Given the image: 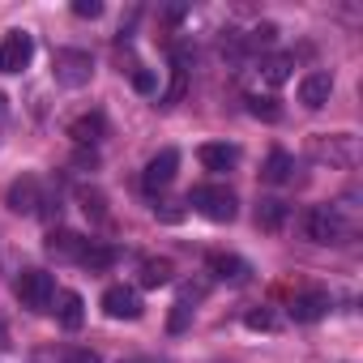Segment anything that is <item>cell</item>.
<instances>
[{"instance_id":"6da1fadb","label":"cell","mask_w":363,"mask_h":363,"mask_svg":"<svg viewBox=\"0 0 363 363\" xmlns=\"http://www.w3.org/2000/svg\"><path fill=\"white\" fill-rule=\"evenodd\" d=\"M303 235L312 244H346L354 235V218L346 210H337L333 201H325V206H312L303 214Z\"/></svg>"},{"instance_id":"7a4b0ae2","label":"cell","mask_w":363,"mask_h":363,"mask_svg":"<svg viewBox=\"0 0 363 363\" xmlns=\"http://www.w3.org/2000/svg\"><path fill=\"white\" fill-rule=\"evenodd\" d=\"M308 154H312L316 162L337 167V171H354L359 158H363L354 133H312V137H308Z\"/></svg>"},{"instance_id":"3957f363","label":"cell","mask_w":363,"mask_h":363,"mask_svg":"<svg viewBox=\"0 0 363 363\" xmlns=\"http://www.w3.org/2000/svg\"><path fill=\"white\" fill-rule=\"evenodd\" d=\"M52 77H56L65 90H82V86H90V77H94V60H90V52H82V48H65V52H56V60H52Z\"/></svg>"},{"instance_id":"277c9868","label":"cell","mask_w":363,"mask_h":363,"mask_svg":"<svg viewBox=\"0 0 363 363\" xmlns=\"http://www.w3.org/2000/svg\"><path fill=\"white\" fill-rule=\"evenodd\" d=\"M13 295L22 299V308L48 312L52 299H56V282H52V274H43V269H22L18 282H13Z\"/></svg>"},{"instance_id":"5b68a950","label":"cell","mask_w":363,"mask_h":363,"mask_svg":"<svg viewBox=\"0 0 363 363\" xmlns=\"http://www.w3.org/2000/svg\"><path fill=\"white\" fill-rule=\"evenodd\" d=\"M193 210L197 214H206L210 223H231L235 218V193L227 189V184H201V189H193Z\"/></svg>"},{"instance_id":"8992f818","label":"cell","mask_w":363,"mask_h":363,"mask_svg":"<svg viewBox=\"0 0 363 363\" xmlns=\"http://www.w3.org/2000/svg\"><path fill=\"white\" fill-rule=\"evenodd\" d=\"M35 60V39L26 30H9L0 43V73H22Z\"/></svg>"},{"instance_id":"52a82bcc","label":"cell","mask_w":363,"mask_h":363,"mask_svg":"<svg viewBox=\"0 0 363 363\" xmlns=\"http://www.w3.org/2000/svg\"><path fill=\"white\" fill-rule=\"evenodd\" d=\"M103 312L111 320H137L141 316V295L133 286H107L103 291Z\"/></svg>"},{"instance_id":"ba28073f","label":"cell","mask_w":363,"mask_h":363,"mask_svg":"<svg viewBox=\"0 0 363 363\" xmlns=\"http://www.w3.org/2000/svg\"><path fill=\"white\" fill-rule=\"evenodd\" d=\"M175 167H179V154H175V150H158V154L145 162V175H141L145 193H158V189H167L171 179H175Z\"/></svg>"},{"instance_id":"9c48e42d","label":"cell","mask_w":363,"mask_h":363,"mask_svg":"<svg viewBox=\"0 0 363 363\" xmlns=\"http://www.w3.org/2000/svg\"><path fill=\"white\" fill-rule=\"evenodd\" d=\"M5 206H9L13 214H39V206H43V197H39V179H35V175L13 179V184H9V197H5Z\"/></svg>"},{"instance_id":"30bf717a","label":"cell","mask_w":363,"mask_h":363,"mask_svg":"<svg viewBox=\"0 0 363 363\" xmlns=\"http://www.w3.org/2000/svg\"><path fill=\"white\" fill-rule=\"evenodd\" d=\"M206 265H210V274H214L218 282H231V286L248 282V274H252V265H248L244 257H235V252H210Z\"/></svg>"},{"instance_id":"8fae6325","label":"cell","mask_w":363,"mask_h":363,"mask_svg":"<svg viewBox=\"0 0 363 363\" xmlns=\"http://www.w3.org/2000/svg\"><path fill=\"white\" fill-rule=\"evenodd\" d=\"M86 248H90V240H86V235H77V231L56 227V231L48 235V252H52L56 261H82V257H86Z\"/></svg>"},{"instance_id":"7c38bea8","label":"cell","mask_w":363,"mask_h":363,"mask_svg":"<svg viewBox=\"0 0 363 363\" xmlns=\"http://www.w3.org/2000/svg\"><path fill=\"white\" fill-rule=\"evenodd\" d=\"M329 94H333V77H329V73H308V77L299 82V103H303L308 111H320V107L329 103Z\"/></svg>"},{"instance_id":"4fadbf2b","label":"cell","mask_w":363,"mask_h":363,"mask_svg":"<svg viewBox=\"0 0 363 363\" xmlns=\"http://www.w3.org/2000/svg\"><path fill=\"white\" fill-rule=\"evenodd\" d=\"M325 312H329V295H325V291H303V295L291 299V316H295L299 325H312V320H320Z\"/></svg>"},{"instance_id":"5bb4252c","label":"cell","mask_w":363,"mask_h":363,"mask_svg":"<svg viewBox=\"0 0 363 363\" xmlns=\"http://www.w3.org/2000/svg\"><path fill=\"white\" fill-rule=\"evenodd\" d=\"M103 128H107V120H103V111H82L77 120H69V137L86 150V145H94L99 137H103Z\"/></svg>"},{"instance_id":"9a60e30c","label":"cell","mask_w":363,"mask_h":363,"mask_svg":"<svg viewBox=\"0 0 363 363\" xmlns=\"http://www.w3.org/2000/svg\"><path fill=\"white\" fill-rule=\"evenodd\" d=\"M56 316H60L65 329H82V320H86V299H82L77 291H60V295H56Z\"/></svg>"},{"instance_id":"2e32d148","label":"cell","mask_w":363,"mask_h":363,"mask_svg":"<svg viewBox=\"0 0 363 363\" xmlns=\"http://www.w3.org/2000/svg\"><path fill=\"white\" fill-rule=\"evenodd\" d=\"M201 162H206L210 171H231V167L240 162V150L227 145V141H210V145H201Z\"/></svg>"},{"instance_id":"e0dca14e","label":"cell","mask_w":363,"mask_h":363,"mask_svg":"<svg viewBox=\"0 0 363 363\" xmlns=\"http://www.w3.org/2000/svg\"><path fill=\"white\" fill-rule=\"evenodd\" d=\"M291 171H295V158H291L286 150H274V154L265 158V167H261V179H265V184H286Z\"/></svg>"},{"instance_id":"ac0fdd59","label":"cell","mask_w":363,"mask_h":363,"mask_svg":"<svg viewBox=\"0 0 363 363\" xmlns=\"http://www.w3.org/2000/svg\"><path fill=\"white\" fill-rule=\"evenodd\" d=\"M175 278V265L167 261V257H150V261H141V286H167Z\"/></svg>"},{"instance_id":"d6986e66","label":"cell","mask_w":363,"mask_h":363,"mask_svg":"<svg viewBox=\"0 0 363 363\" xmlns=\"http://www.w3.org/2000/svg\"><path fill=\"white\" fill-rule=\"evenodd\" d=\"M257 227H261V231H282V227H286V201L265 197V201L257 206Z\"/></svg>"},{"instance_id":"ffe728a7","label":"cell","mask_w":363,"mask_h":363,"mask_svg":"<svg viewBox=\"0 0 363 363\" xmlns=\"http://www.w3.org/2000/svg\"><path fill=\"white\" fill-rule=\"evenodd\" d=\"M291 69H295L291 56H269V60H261V77H265L269 86H282V82L291 77Z\"/></svg>"},{"instance_id":"44dd1931","label":"cell","mask_w":363,"mask_h":363,"mask_svg":"<svg viewBox=\"0 0 363 363\" xmlns=\"http://www.w3.org/2000/svg\"><path fill=\"white\" fill-rule=\"evenodd\" d=\"M77 201H82V214L86 218H107V197L99 193V189H77Z\"/></svg>"},{"instance_id":"7402d4cb","label":"cell","mask_w":363,"mask_h":363,"mask_svg":"<svg viewBox=\"0 0 363 363\" xmlns=\"http://www.w3.org/2000/svg\"><path fill=\"white\" fill-rule=\"evenodd\" d=\"M274 39H278V26H274V22H257L240 43H244V48H269Z\"/></svg>"},{"instance_id":"603a6c76","label":"cell","mask_w":363,"mask_h":363,"mask_svg":"<svg viewBox=\"0 0 363 363\" xmlns=\"http://www.w3.org/2000/svg\"><path fill=\"white\" fill-rule=\"evenodd\" d=\"M111 261H116V252H111V248H103V244H90V248H86V257H82V265H86L90 274H99V269H107Z\"/></svg>"},{"instance_id":"cb8c5ba5","label":"cell","mask_w":363,"mask_h":363,"mask_svg":"<svg viewBox=\"0 0 363 363\" xmlns=\"http://www.w3.org/2000/svg\"><path fill=\"white\" fill-rule=\"evenodd\" d=\"M248 111H252L257 120H282L278 99H261V94H252V99H248Z\"/></svg>"},{"instance_id":"d4e9b609","label":"cell","mask_w":363,"mask_h":363,"mask_svg":"<svg viewBox=\"0 0 363 363\" xmlns=\"http://www.w3.org/2000/svg\"><path fill=\"white\" fill-rule=\"evenodd\" d=\"M189 320H193V308H189L184 299H179V303L171 308V320H167V329H171V333H184V329H189Z\"/></svg>"},{"instance_id":"484cf974","label":"cell","mask_w":363,"mask_h":363,"mask_svg":"<svg viewBox=\"0 0 363 363\" xmlns=\"http://www.w3.org/2000/svg\"><path fill=\"white\" fill-rule=\"evenodd\" d=\"M244 325H248V329H274L278 320H274V312H269V308H252V312L244 316Z\"/></svg>"},{"instance_id":"4316f807","label":"cell","mask_w":363,"mask_h":363,"mask_svg":"<svg viewBox=\"0 0 363 363\" xmlns=\"http://www.w3.org/2000/svg\"><path fill=\"white\" fill-rule=\"evenodd\" d=\"M56 363H103L94 350H82V346H73V350H60L56 354Z\"/></svg>"},{"instance_id":"83f0119b","label":"cell","mask_w":363,"mask_h":363,"mask_svg":"<svg viewBox=\"0 0 363 363\" xmlns=\"http://www.w3.org/2000/svg\"><path fill=\"white\" fill-rule=\"evenodd\" d=\"M133 86H137L141 94H154V90H158V77H154L150 69H137V73H133Z\"/></svg>"},{"instance_id":"f1b7e54d","label":"cell","mask_w":363,"mask_h":363,"mask_svg":"<svg viewBox=\"0 0 363 363\" xmlns=\"http://www.w3.org/2000/svg\"><path fill=\"white\" fill-rule=\"evenodd\" d=\"M73 13H77V18H99L103 5H99V0H73Z\"/></svg>"},{"instance_id":"f546056e","label":"cell","mask_w":363,"mask_h":363,"mask_svg":"<svg viewBox=\"0 0 363 363\" xmlns=\"http://www.w3.org/2000/svg\"><path fill=\"white\" fill-rule=\"evenodd\" d=\"M0 350H9V325L0 320Z\"/></svg>"},{"instance_id":"4dcf8cb0","label":"cell","mask_w":363,"mask_h":363,"mask_svg":"<svg viewBox=\"0 0 363 363\" xmlns=\"http://www.w3.org/2000/svg\"><path fill=\"white\" fill-rule=\"evenodd\" d=\"M124 363H167V359H154V354H145V359H124Z\"/></svg>"},{"instance_id":"1f68e13d","label":"cell","mask_w":363,"mask_h":363,"mask_svg":"<svg viewBox=\"0 0 363 363\" xmlns=\"http://www.w3.org/2000/svg\"><path fill=\"white\" fill-rule=\"evenodd\" d=\"M0 116H5V99H0Z\"/></svg>"}]
</instances>
